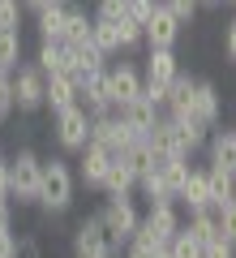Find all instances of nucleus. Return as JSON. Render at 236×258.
<instances>
[{"instance_id": "1", "label": "nucleus", "mask_w": 236, "mask_h": 258, "mask_svg": "<svg viewBox=\"0 0 236 258\" xmlns=\"http://www.w3.org/2000/svg\"><path fill=\"white\" fill-rule=\"evenodd\" d=\"M77 198V172L64 155H47L43 159V185H39V207L47 215H60L73 207Z\"/></svg>"}, {"instance_id": "2", "label": "nucleus", "mask_w": 236, "mask_h": 258, "mask_svg": "<svg viewBox=\"0 0 236 258\" xmlns=\"http://www.w3.org/2000/svg\"><path fill=\"white\" fill-rule=\"evenodd\" d=\"M103 220V241H108L112 254H120V249L129 245V237L137 232V224H142V211H137L133 198H108V207L99 211Z\"/></svg>"}, {"instance_id": "3", "label": "nucleus", "mask_w": 236, "mask_h": 258, "mask_svg": "<svg viewBox=\"0 0 236 258\" xmlns=\"http://www.w3.org/2000/svg\"><path fill=\"white\" fill-rule=\"evenodd\" d=\"M39 185H43V155H35L30 147H18V155H9V198L39 203Z\"/></svg>"}, {"instance_id": "4", "label": "nucleus", "mask_w": 236, "mask_h": 258, "mask_svg": "<svg viewBox=\"0 0 236 258\" xmlns=\"http://www.w3.org/2000/svg\"><path fill=\"white\" fill-rule=\"evenodd\" d=\"M52 138H56V147H60L64 155H77V151L91 142V112H86L82 103L56 112L52 116Z\"/></svg>"}, {"instance_id": "5", "label": "nucleus", "mask_w": 236, "mask_h": 258, "mask_svg": "<svg viewBox=\"0 0 236 258\" xmlns=\"http://www.w3.org/2000/svg\"><path fill=\"white\" fill-rule=\"evenodd\" d=\"M43 91H47V78L39 74V64L22 60L13 69V108L18 112H39L43 108Z\"/></svg>"}, {"instance_id": "6", "label": "nucleus", "mask_w": 236, "mask_h": 258, "mask_svg": "<svg viewBox=\"0 0 236 258\" xmlns=\"http://www.w3.org/2000/svg\"><path fill=\"white\" fill-rule=\"evenodd\" d=\"M91 142L103 147V151H112V155H125L137 138L129 134V125L120 120V112H108V116H91Z\"/></svg>"}, {"instance_id": "7", "label": "nucleus", "mask_w": 236, "mask_h": 258, "mask_svg": "<svg viewBox=\"0 0 236 258\" xmlns=\"http://www.w3.org/2000/svg\"><path fill=\"white\" fill-rule=\"evenodd\" d=\"M108 86H112V108H125L142 95V64L133 60H116L108 64Z\"/></svg>"}, {"instance_id": "8", "label": "nucleus", "mask_w": 236, "mask_h": 258, "mask_svg": "<svg viewBox=\"0 0 236 258\" xmlns=\"http://www.w3.org/2000/svg\"><path fill=\"white\" fill-rule=\"evenodd\" d=\"M77 103H82L91 116H108L112 108V86H108V69H95V74H86L82 82H77Z\"/></svg>"}, {"instance_id": "9", "label": "nucleus", "mask_w": 236, "mask_h": 258, "mask_svg": "<svg viewBox=\"0 0 236 258\" xmlns=\"http://www.w3.org/2000/svg\"><path fill=\"white\" fill-rule=\"evenodd\" d=\"M189 116L198 120L202 129H219V116H223V95H219L215 82H206V78H198V86H193V108Z\"/></svg>"}, {"instance_id": "10", "label": "nucleus", "mask_w": 236, "mask_h": 258, "mask_svg": "<svg viewBox=\"0 0 236 258\" xmlns=\"http://www.w3.org/2000/svg\"><path fill=\"white\" fill-rule=\"evenodd\" d=\"M108 164H112V151L95 147V142H86L82 151H77V185H86V189H103V176H108Z\"/></svg>"}, {"instance_id": "11", "label": "nucleus", "mask_w": 236, "mask_h": 258, "mask_svg": "<svg viewBox=\"0 0 236 258\" xmlns=\"http://www.w3.org/2000/svg\"><path fill=\"white\" fill-rule=\"evenodd\" d=\"M181 74V60H176V47H150L142 60V82L146 86H168Z\"/></svg>"}, {"instance_id": "12", "label": "nucleus", "mask_w": 236, "mask_h": 258, "mask_svg": "<svg viewBox=\"0 0 236 258\" xmlns=\"http://www.w3.org/2000/svg\"><path fill=\"white\" fill-rule=\"evenodd\" d=\"M159 116H164V112L154 108V103L146 99V95H137L133 103H125V108H120V120L129 125V134H133L137 142H146V138H150V129L159 125Z\"/></svg>"}, {"instance_id": "13", "label": "nucleus", "mask_w": 236, "mask_h": 258, "mask_svg": "<svg viewBox=\"0 0 236 258\" xmlns=\"http://www.w3.org/2000/svg\"><path fill=\"white\" fill-rule=\"evenodd\" d=\"M142 39H146V47H176V39H181V22H176L164 5H154V13L146 18V26H142Z\"/></svg>"}, {"instance_id": "14", "label": "nucleus", "mask_w": 236, "mask_h": 258, "mask_svg": "<svg viewBox=\"0 0 236 258\" xmlns=\"http://www.w3.org/2000/svg\"><path fill=\"white\" fill-rule=\"evenodd\" d=\"M64 64H69V74L82 82V78L95 74V69H108V56H103L91 39H82V43H64Z\"/></svg>"}, {"instance_id": "15", "label": "nucleus", "mask_w": 236, "mask_h": 258, "mask_svg": "<svg viewBox=\"0 0 236 258\" xmlns=\"http://www.w3.org/2000/svg\"><path fill=\"white\" fill-rule=\"evenodd\" d=\"M103 194L108 198H133L137 194V172H133V164L125 155H112L108 176H103Z\"/></svg>"}, {"instance_id": "16", "label": "nucleus", "mask_w": 236, "mask_h": 258, "mask_svg": "<svg viewBox=\"0 0 236 258\" xmlns=\"http://www.w3.org/2000/svg\"><path fill=\"white\" fill-rule=\"evenodd\" d=\"M142 224H146V228H150L159 241H172L176 232H181L185 220H181V207H176V203H154V207H146Z\"/></svg>"}, {"instance_id": "17", "label": "nucleus", "mask_w": 236, "mask_h": 258, "mask_svg": "<svg viewBox=\"0 0 236 258\" xmlns=\"http://www.w3.org/2000/svg\"><path fill=\"white\" fill-rule=\"evenodd\" d=\"M206 155H210V168H223V172L236 176V129L206 134Z\"/></svg>"}, {"instance_id": "18", "label": "nucleus", "mask_w": 236, "mask_h": 258, "mask_svg": "<svg viewBox=\"0 0 236 258\" xmlns=\"http://www.w3.org/2000/svg\"><path fill=\"white\" fill-rule=\"evenodd\" d=\"M77 103V78L73 74H52L47 78V91H43V108L52 112H64V108H73Z\"/></svg>"}, {"instance_id": "19", "label": "nucleus", "mask_w": 236, "mask_h": 258, "mask_svg": "<svg viewBox=\"0 0 236 258\" xmlns=\"http://www.w3.org/2000/svg\"><path fill=\"white\" fill-rule=\"evenodd\" d=\"M176 203L189 207V211H206L210 207V185H206V168H189L185 185L176 189Z\"/></svg>"}, {"instance_id": "20", "label": "nucleus", "mask_w": 236, "mask_h": 258, "mask_svg": "<svg viewBox=\"0 0 236 258\" xmlns=\"http://www.w3.org/2000/svg\"><path fill=\"white\" fill-rule=\"evenodd\" d=\"M193 86H198V78L185 74V69L168 82V103H164L168 116H189V108H193Z\"/></svg>"}, {"instance_id": "21", "label": "nucleus", "mask_w": 236, "mask_h": 258, "mask_svg": "<svg viewBox=\"0 0 236 258\" xmlns=\"http://www.w3.org/2000/svg\"><path fill=\"white\" fill-rule=\"evenodd\" d=\"M108 241H103V220H99V211L95 215H86L77 228H73V254L82 258V254H95V249H103Z\"/></svg>"}, {"instance_id": "22", "label": "nucleus", "mask_w": 236, "mask_h": 258, "mask_svg": "<svg viewBox=\"0 0 236 258\" xmlns=\"http://www.w3.org/2000/svg\"><path fill=\"white\" fill-rule=\"evenodd\" d=\"M206 185H210V211H219V207H227L236 198V176L223 172V168L206 164Z\"/></svg>"}, {"instance_id": "23", "label": "nucleus", "mask_w": 236, "mask_h": 258, "mask_svg": "<svg viewBox=\"0 0 236 258\" xmlns=\"http://www.w3.org/2000/svg\"><path fill=\"white\" fill-rule=\"evenodd\" d=\"M39 43H64V5H47L43 13H35Z\"/></svg>"}, {"instance_id": "24", "label": "nucleus", "mask_w": 236, "mask_h": 258, "mask_svg": "<svg viewBox=\"0 0 236 258\" xmlns=\"http://www.w3.org/2000/svg\"><path fill=\"white\" fill-rule=\"evenodd\" d=\"M137 194L146 198V207H154V203H176V194L168 189V181H164V172H159V168H150V172L137 176Z\"/></svg>"}, {"instance_id": "25", "label": "nucleus", "mask_w": 236, "mask_h": 258, "mask_svg": "<svg viewBox=\"0 0 236 258\" xmlns=\"http://www.w3.org/2000/svg\"><path fill=\"white\" fill-rule=\"evenodd\" d=\"M181 228L189 232L193 241H202V245H206V241H215V237H219V215L210 211V207H206V211H189V220H185Z\"/></svg>"}, {"instance_id": "26", "label": "nucleus", "mask_w": 236, "mask_h": 258, "mask_svg": "<svg viewBox=\"0 0 236 258\" xmlns=\"http://www.w3.org/2000/svg\"><path fill=\"white\" fill-rule=\"evenodd\" d=\"M82 39H91V13L69 0L64 5V43H82Z\"/></svg>"}, {"instance_id": "27", "label": "nucleus", "mask_w": 236, "mask_h": 258, "mask_svg": "<svg viewBox=\"0 0 236 258\" xmlns=\"http://www.w3.org/2000/svg\"><path fill=\"white\" fill-rule=\"evenodd\" d=\"M35 64H39V74H43V78L69 74V64H64V43H39L35 47Z\"/></svg>"}, {"instance_id": "28", "label": "nucleus", "mask_w": 236, "mask_h": 258, "mask_svg": "<svg viewBox=\"0 0 236 258\" xmlns=\"http://www.w3.org/2000/svg\"><path fill=\"white\" fill-rule=\"evenodd\" d=\"M91 43L99 47V52L108 56V64H112V56H120V43H116V22L91 18Z\"/></svg>"}, {"instance_id": "29", "label": "nucleus", "mask_w": 236, "mask_h": 258, "mask_svg": "<svg viewBox=\"0 0 236 258\" xmlns=\"http://www.w3.org/2000/svg\"><path fill=\"white\" fill-rule=\"evenodd\" d=\"M22 64V30H0V74H13Z\"/></svg>"}, {"instance_id": "30", "label": "nucleus", "mask_w": 236, "mask_h": 258, "mask_svg": "<svg viewBox=\"0 0 236 258\" xmlns=\"http://www.w3.org/2000/svg\"><path fill=\"white\" fill-rule=\"evenodd\" d=\"M116 43H120V52H137V47L146 43V39H142V26H133V22L120 18V22H116Z\"/></svg>"}, {"instance_id": "31", "label": "nucleus", "mask_w": 236, "mask_h": 258, "mask_svg": "<svg viewBox=\"0 0 236 258\" xmlns=\"http://www.w3.org/2000/svg\"><path fill=\"white\" fill-rule=\"evenodd\" d=\"M168 249H172V258H202V241H193L185 228L168 241Z\"/></svg>"}, {"instance_id": "32", "label": "nucleus", "mask_w": 236, "mask_h": 258, "mask_svg": "<svg viewBox=\"0 0 236 258\" xmlns=\"http://www.w3.org/2000/svg\"><path fill=\"white\" fill-rule=\"evenodd\" d=\"M22 18H26L22 0H0V30H22Z\"/></svg>"}, {"instance_id": "33", "label": "nucleus", "mask_w": 236, "mask_h": 258, "mask_svg": "<svg viewBox=\"0 0 236 258\" xmlns=\"http://www.w3.org/2000/svg\"><path fill=\"white\" fill-rule=\"evenodd\" d=\"M159 5H164V9L172 13L181 26H185V22H193V18H198V9H202L198 0H159Z\"/></svg>"}, {"instance_id": "34", "label": "nucleus", "mask_w": 236, "mask_h": 258, "mask_svg": "<svg viewBox=\"0 0 236 258\" xmlns=\"http://www.w3.org/2000/svg\"><path fill=\"white\" fill-rule=\"evenodd\" d=\"M219 237H223V241H232V245H236V198H232V203H227V207H219Z\"/></svg>"}, {"instance_id": "35", "label": "nucleus", "mask_w": 236, "mask_h": 258, "mask_svg": "<svg viewBox=\"0 0 236 258\" xmlns=\"http://www.w3.org/2000/svg\"><path fill=\"white\" fill-rule=\"evenodd\" d=\"M125 9H129V0H95V18H103V22H120Z\"/></svg>"}, {"instance_id": "36", "label": "nucleus", "mask_w": 236, "mask_h": 258, "mask_svg": "<svg viewBox=\"0 0 236 258\" xmlns=\"http://www.w3.org/2000/svg\"><path fill=\"white\" fill-rule=\"evenodd\" d=\"M154 5H159V0H129L125 22H133V26H146V18L154 13Z\"/></svg>"}, {"instance_id": "37", "label": "nucleus", "mask_w": 236, "mask_h": 258, "mask_svg": "<svg viewBox=\"0 0 236 258\" xmlns=\"http://www.w3.org/2000/svg\"><path fill=\"white\" fill-rule=\"evenodd\" d=\"M13 74H0V120H9L13 116Z\"/></svg>"}, {"instance_id": "38", "label": "nucleus", "mask_w": 236, "mask_h": 258, "mask_svg": "<svg viewBox=\"0 0 236 258\" xmlns=\"http://www.w3.org/2000/svg\"><path fill=\"white\" fill-rule=\"evenodd\" d=\"M202 258H236V245H232V241H223V237H215V241L202 245Z\"/></svg>"}, {"instance_id": "39", "label": "nucleus", "mask_w": 236, "mask_h": 258, "mask_svg": "<svg viewBox=\"0 0 236 258\" xmlns=\"http://www.w3.org/2000/svg\"><path fill=\"white\" fill-rule=\"evenodd\" d=\"M18 254V237H13V228H0V258H13Z\"/></svg>"}, {"instance_id": "40", "label": "nucleus", "mask_w": 236, "mask_h": 258, "mask_svg": "<svg viewBox=\"0 0 236 258\" xmlns=\"http://www.w3.org/2000/svg\"><path fill=\"white\" fill-rule=\"evenodd\" d=\"M13 258H43V254H39V241H35V237H22V241H18V254H13Z\"/></svg>"}, {"instance_id": "41", "label": "nucleus", "mask_w": 236, "mask_h": 258, "mask_svg": "<svg viewBox=\"0 0 236 258\" xmlns=\"http://www.w3.org/2000/svg\"><path fill=\"white\" fill-rule=\"evenodd\" d=\"M223 52H227V60H236V18L227 22V30H223Z\"/></svg>"}, {"instance_id": "42", "label": "nucleus", "mask_w": 236, "mask_h": 258, "mask_svg": "<svg viewBox=\"0 0 236 258\" xmlns=\"http://www.w3.org/2000/svg\"><path fill=\"white\" fill-rule=\"evenodd\" d=\"M0 228H13V198H0Z\"/></svg>"}, {"instance_id": "43", "label": "nucleus", "mask_w": 236, "mask_h": 258, "mask_svg": "<svg viewBox=\"0 0 236 258\" xmlns=\"http://www.w3.org/2000/svg\"><path fill=\"white\" fill-rule=\"evenodd\" d=\"M0 198H9V155H0Z\"/></svg>"}, {"instance_id": "44", "label": "nucleus", "mask_w": 236, "mask_h": 258, "mask_svg": "<svg viewBox=\"0 0 236 258\" xmlns=\"http://www.w3.org/2000/svg\"><path fill=\"white\" fill-rule=\"evenodd\" d=\"M47 5H60V0H22V9H26V13H43Z\"/></svg>"}, {"instance_id": "45", "label": "nucleus", "mask_w": 236, "mask_h": 258, "mask_svg": "<svg viewBox=\"0 0 236 258\" xmlns=\"http://www.w3.org/2000/svg\"><path fill=\"white\" fill-rule=\"evenodd\" d=\"M82 258H116V254H112V249L103 245V249H95V254H82Z\"/></svg>"}, {"instance_id": "46", "label": "nucleus", "mask_w": 236, "mask_h": 258, "mask_svg": "<svg viewBox=\"0 0 236 258\" xmlns=\"http://www.w3.org/2000/svg\"><path fill=\"white\" fill-rule=\"evenodd\" d=\"M150 258H172V249H168V245H164V249H159V254H150Z\"/></svg>"}, {"instance_id": "47", "label": "nucleus", "mask_w": 236, "mask_h": 258, "mask_svg": "<svg viewBox=\"0 0 236 258\" xmlns=\"http://www.w3.org/2000/svg\"><path fill=\"white\" fill-rule=\"evenodd\" d=\"M116 258H142V254H137V249H125V254H116Z\"/></svg>"}, {"instance_id": "48", "label": "nucleus", "mask_w": 236, "mask_h": 258, "mask_svg": "<svg viewBox=\"0 0 236 258\" xmlns=\"http://www.w3.org/2000/svg\"><path fill=\"white\" fill-rule=\"evenodd\" d=\"M198 5H223V0H198Z\"/></svg>"}, {"instance_id": "49", "label": "nucleus", "mask_w": 236, "mask_h": 258, "mask_svg": "<svg viewBox=\"0 0 236 258\" xmlns=\"http://www.w3.org/2000/svg\"><path fill=\"white\" fill-rule=\"evenodd\" d=\"M60 5H69V0H60Z\"/></svg>"}, {"instance_id": "50", "label": "nucleus", "mask_w": 236, "mask_h": 258, "mask_svg": "<svg viewBox=\"0 0 236 258\" xmlns=\"http://www.w3.org/2000/svg\"><path fill=\"white\" fill-rule=\"evenodd\" d=\"M232 129H236V125H232Z\"/></svg>"}]
</instances>
